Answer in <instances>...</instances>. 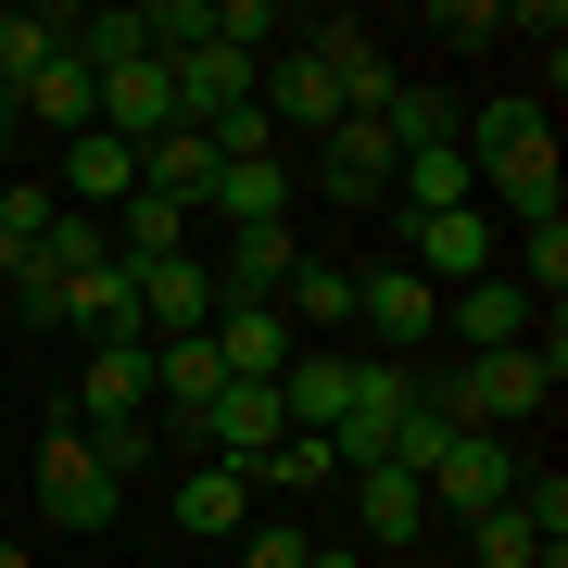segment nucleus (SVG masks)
<instances>
[{"mask_svg":"<svg viewBox=\"0 0 568 568\" xmlns=\"http://www.w3.org/2000/svg\"><path fill=\"white\" fill-rule=\"evenodd\" d=\"M568 379V342H556V316H544V342H518V354H443V366H417V405L443 417V429H530L544 417V392Z\"/></svg>","mask_w":568,"mask_h":568,"instance_id":"nucleus-1","label":"nucleus"},{"mask_svg":"<svg viewBox=\"0 0 568 568\" xmlns=\"http://www.w3.org/2000/svg\"><path fill=\"white\" fill-rule=\"evenodd\" d=\"M455 152H467V178H480L518 227L556 215V140H544V102H493V114H467Z\"/></svg>","mask_w":568,"mask_h":568,"instance_id":"nucleus-2","label":"nucleus"},{"mask_svg":"<svg viewBox=\"0 0 568 568\" xmlns=\"http://www.w3.org/2000/svg\"><path fill=\"white\" fill-rule=\"evenodd\" d=\"M39 506H51L63 530H114V518H126V493L102 480V455H89V429H77V405H63V417L39 429Z\"/></svg>","mask_w":568,"mask_h":568,"instance_id":"nucleus-3","label":"nucleus"},{"mask_svg":"<svg viewBox=\"0 0 568 568\" xmlns=\"http://www.w3.org/2000/svg\"><path fill=\"white\" fill-rule=\"evenodd\" d=\"M506 493H518V443H493V429H455V443L429 455V530H443V518H455V530L493 518Z\"/></svg>","mask_w":568,"mask_h":568,"instance_id":"nucleus-4","label":"nucleus"},{"mask_svg":"<svg viewBox=\"0 0 568 568\" xmlns=\"http://www.w3.org/2000/svg\"><path fill=\"white\" fill-rule=\"evenodd\" d=\"M354 328L417 366V342H443V291H429L417 265H354Z\"/></svg>","mask_w":568,"mask_h":568,"instance_id":"nucleus-5","label":"nucleus"},{"mask_svg":"<svg viewBox=\"0 0 568 568\" xmlns=\"http://www.w3.org/2000/svg\"><path fill=\"white\" fill-rule=\"evenodd\" d=\"M178 443H215V467H253L265 443H291V417H278V379H227L215 405L178 429Z\"/></svg>","mask_w":568,"mask_h":568,"instance_id":"nucleus-6","label":"nucleus"},{"mask_svg":"<svg viewBox=\"0 0 568 568\" xmlns=\"http://www.w3.org/2000/svg\"><path fill=\"white\" fill-rule=\"evenodd\" d=\"M140 278V342H203L215 328V265L178 253V265H126Z\"/></svg>","mask_w":568,"mask_h":568,"instance_id":"nucleus-7","label":"nucleus"},{"mask_svg":"<svg viewBox=\"0 0 568 568\" xmlns=\"http://www.w3.org/2000/svg\"><path fill=\"white\" fill-rule=\"evenodd\" d=\"M316 190H328V203H342V215L392 203V140H379V114H342V126H328V140H316Z\"/></svg>","mask_w":568,"mask_h":568,"instance_id":"nucleus-8","label":"nucleus"},{"mask_svg":"<svg viewBox=\"0 0 568 568\" xmlns=\"http://www.w3.org/2000/svg\"><path fill=\"white\" fill-rule=\"evenodd\" d=\"M354 366L366 354H342V342H304L278 366V417L304 429V443H328V429H342V405H354Z\"/></svg>","mask_w":568,"mask_h":568,"instance_id":"nucleus-9","label":"nucleus"},{"mask_svg":"<svg viewBox=\"0 0 568 568\" xmlns=\"http://www.w3.org/2000/svg\"><path fill=\"white\" fill-rule=\"evenodd\" d=\"M443 328H455V342H467V354H518V342H530V328H544V304H530V291L506 278V265H493V278H467V291H455V304H443Z\"/></svg>","mask_w":568,"mask_h":568,"instance_id":"nucleus-10","label":"nucleus"},{"mask_svg":"<svg viewBox=\"0 0 568 568\" xmlns=\"http://www.w3.org/2000/svg\"><path fill=\"white\" fill-rule=\"evenodd\" d=\"M215 152H227V140H215ZM203 215H227V227H291V152H227L215 190H203Z\"/></svg>","mask_w":568,"mask_h":568,"instance_id":"nucleus-11","label":"nucleus"},{"mask_svg":"<svg viewBox=\"0 0 568 568\" xmlns=\"http://www.w3.org/2000/svg\"><path fill=\"white\" fill-rule=\"evenodd\" d=\"M405 265H417L429 291L493 278V215H480V203H467V215H417V227H405Z\"/></svg>","mask_w":568,"mask_h":568,"instance_id":"nucleus-12","label":"nucleus"},{"mask_svg":"<svg viewBox=\"0 0 568 568\" xmlns=\"http://www.w3.org/2000/svg\"><path fill=\"white\" fill-rule=\"evenodd\" d=\"M13 126H51V140H89V126H102V77H89L77 51H51L39 77L13 89Z\"/></svg>","mask_w":568,"mask_h":568,"instance_id":"nucleus-13","label":"nucleus"},{"mask_svg":"<svg viewBox=\"0 0 568 568\" xmlns=\"http://www.w3.org/2000/svg\"><path fill=\"white\" fill-rule=\"evenodd\" d=\"M164 77H178V126H227V114H253V51H178L164 63Z\"/></svg>","mask_w":568,"mask_h":568,"instance_id":"nucleus-14","label":"nucleus"},{"mask_svg":"<svg viewBox=\"0 0 568 568\" xmlns=\"http://www.w3.org/2000/svg\"><path fill=\"white\" fill-rule=\"evenodd\" d=\"M77 417H89V429L152 417V342H89V366H77Z\"/></svg>","mask_w":568,"mask_h":568,"instance_id":"nucleus-15","label":"nucleus"},{"mask_svg":"<svg viewBox=\"0 0 568 568\" xmlns=\"http://www.w3.org/2000/svg\"><path fill=\"white\" fill-rule=\"evenodd\" d=\"M215 126H164V140L140 152V190H152V203H178V215H203V190H215Z\"/></svg>","mask_w":568,"mask_h":568,"instance_id":"nucleus-16","label":"nucleus"},{"mask_svg":"<svg viewBox=\"0 0 568 568\" xmlns=\"http://www.w3.org/2000/svg\"><path fill=\"white\" fill-rule=\"evenodd\" d=\"M215 354H227V379H278V366L304 354V328L278 304H215Z\"/></svg>","mask_w":568,"mask_h":568,"instance_id":"nucleus-17","label":"nucleus"},{"mask_svg":"<svg viewBox=\"0 0 568 568\" xmlns=\"http://www.w3.org/2000/svg\"><path fill=\"white\" fill-rule=\"evenodd\" d=\"M227 392V354H215V328L203 342H152V405H164V429H190Z\"/></svg>","mask_w":568,"mask_h":568,"instance_id":"nucleus-18","label":"nucleus"},{"mask_svg":"<svg viewBox=\"0 0 568 568\" xmlns=\"http://www.w3.org/2000/svg\"><path fill=\"white\" fill-rule=\"evenodd\" d=\"M304 265L291 227H227V265H215V304H278V278Z\"/></svg>","mask_w":568,"mask_h":568,"instance_id":"nucleus-19","label":"nucleus"},{"mask_svg":"<svg viewBox=\"0 0 568 568\" xmlns=\"http://www.w3.org/2000/svg\"><path fill=\"white\" fill-rule=\"evenodd\" d=\"M304 51H316V77L342 89V114H379V102H392V63H379V39H366V26H316Z\"/></svg>","mask_w":568,"mask_h":568,"instance_id":"nucleus-20","label":"nucleus"},{"mask_svg":"<svg viewBox=\"0 0 568 568\" xmlns=\"http://www.w3.org/2000/svg\"><path fill=\"white\" fill-rule=\"evenodd\" d=\"M278 316L304 328V342H328V328H354V265H342V253H304V265L278 278Z\"/></svg>","mask_w":568,"mask_h":568,"instance_id":"nucleus-21","label":"nucleus"},{"mask_svg":"<svg viewBox=\"0 0 568 568\" xmlns=\"http://www.w3.org/2000/svg\"><path fill=\"white\" fill-rule=\"evenodd\" d=\"M126 190H140V152H126V140H102V126H89V140H63V215L126 203Z\"/></svg>","mask_w":568,"mask_h":568,"instance_id":"nucleus-22","label":"nucleus"},{"mask_svg":"<svg viewBox=\"0 0 568 568\" xmlns=\"http://www.w3.org/2000/svg\"><path fill=\"white\" fill-rule=\"evenodd\" d=\"M178 530H203V544L253 530V467H190L178 480Z\"/></svg>","mask_w":568,"mask_h":568,"instance_id":"nucleus-23","label":"nucleus"},{"mask_svg":"<svg viewBox=\"0 0 568 568\" xmlns=\"http://www.w3.org/2000/svg\"><path fill=\"white\" fill-rule=\"evenodd\" d=\"M354 518H366V544H429V493L405 480V467H366V480H354Z\"/></svg>","mask_w":568,"mask_h":568,"instance_id":"nucleus-24","label":"nucleus"},{"mask_svg":"<svg viewBox=\"0 0 568 568\" xmlns=\"http://www.w3.org/2000/svg\"><path fill=\"white\" fill-rule=\"evenodd\" d=\"M392 190H405L417 215H467V203H480V178H467L455 140H443V152H392Z\"/></svg>","mask_w":568,"mask_h":568,"instance_id":"nucleus-25","label":"nucleus"},{"mask_svg":"<svg viewBox=\"0 0 568 568\" xmlns=\"http://www.w3.org/2000/svg\"><path fill=\"white\" fill-rule=\"evenodd\" d=\"M51 51H77V13H0V102H13Z\"/></svg>","mask_w":568,"mask_h":568,"instance_id":"nucleus-26","label":"nucleus"},{"mask_svg":"<svg viewBox=\"0 0 568 568\" xmlns=\"http://www.w3.org/2000/svg\"><path fill=\"white\" fill-rule=\"evenodd\" d=\"M506 278L556 316V291H568V215H530V227H518V265H506Z\"/></svg>","mask_w":568,"mask_h":568,"instance_id":"nucleus-27","label":"nucleus"},{"mask_svg":"<svg viewBox=\"0 0 568 568\" xmlns=\"http://www.w3.org/2000/svg\"><path fill=\"white\" fill-rule=\"evenodd\" d=\"M467 556H480V568H556V544H544V530H530L518 506H493V518H467Z\"/></svg>","mask_w":568,"mask_h":568,"instance_id":"nucleus-28","label":"nucleus"},{"mask_svg":"<svg viewBox=\"0 0 568 568\" xmlns=\"http://www.w3.org/2000/svg\"><path fill=\"white\" fill-rule=\"evenodd\" d=\"M253 480H265V493H316V480H342V467H328V443H304V429H291V443L253 455Z\"/></svg>","mask_w":568,"mask_h":568,"instance_id":"nucleus-29","label":"nucleus"},{"mask_svg":"<svg viewBox=\"0 0 568 568\" xmlns=\"http://www.w3.org/2000/svg\"><path fill=\"white\" fill-rule=\"evenodd\" d=\"M0 291H13V316L39 328V342H63V278H51L39 253H26V265H13V278H0Z\"/></svg>","mask_w":568,"mask_h":568,"instance_id":"nucleus-30","label":"nucleus"},{"mask_svg":"<svg viewBox=\"0 0 568 568\" xmlns=\"http://www.w3.org/2000/svg\"><path fill=\"white\" fill-rule=\"evenodd\" d=\"M215 13V51H265L278 39V0H203Z\"/></svg>","mask_w":568,"mask_h":568,"instance_id":"nucleus-31","label":"nucleus"},{"mask_svg":"<svg viewBox=\"0 0 568 568\" xmlns=\"http://www.w3.org/2000/svg\"><path fill=\"white\" fill-rule=\"evenodd\" d=\"M316 556V530H291V518H253L241 530V568H304Z\"/></svg>","mask_w":568,"mask_h":568,"instance_id":"nucleus-32","label":"nucleus"},{"mask_svg":"<svg viewBox=\"0 0 568 568\" xmlns=\"http://www.w3.org/2000/svg\"><path fill=\"white\" fill-rule=\"evenodd\" d=\"M51 215H63V203H51V190H39V178H26V190H0V227H13V241H26V253H39V241H51Z\"/></svg>","mask_w":568,"mask_h":568,"instance_id":"nucleus-33","label":"nucleus"},{"mask_svg":"<svg viewBox=\"0 0 568 568\" xmlns=\"http://www.w3.org/2000/svg\"><path fill=\"white\" fill-rule=\"evenodd\" d=\"M443 39H455V51H493V39H506V0H455Z\"/></svg>","mask_w":568,"mask_h":568,"instance_id":"nucleus-34","label":"nucleus"},{"mask_svg":"<svg viewBox=\"0 0 568 568\" xmlns=\"http://www.w3.org/2000/svg\"><path fill=\"white\" fill-rule=\"evenodd\" d=\"M13 265H26V241H13V227H0V278H13Z\"/></svg>","mask_w":568,"mask_h":568,"instance_id":"nucleus-35","label":"nucleus"},{"mask_svg":"<svg viewBox=\"0 0 568 568\" xmlns=\"http://www.w3.org/2000/svg\"><path fill=\"white\" fill-rule=\"evenodd\" d=\"M0 568H39V556H26V544H0Z\"/></svg>","mask_w":568,"mask_h":568,"instance_id":"nucleus-36","label":"nucleus"},{"mask_svg":"<svg viewBox=\"0 0 568 568\" xmlns=\"http://www.w3.org/2000/svg\"><path fill=\"white\" fill-rule=\"evenodd\" d=\"M0 152H13V102H0Z\"/></svg>","mask_w":568,"mask_h":568,"instance_id":"nucleus-37","label":"nucleus"}]
</instances>
